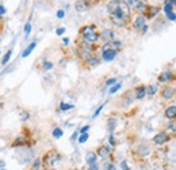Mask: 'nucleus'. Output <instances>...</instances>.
Masks as SVG:
<instances>
[{
	"mask_svg": "<svg viewBox=\"0 0 176 170\" xmlns=\"http://www.w3.org/2000/svg\"><path fill=\"white\" fill-rule=\"evenodd\" d=\"M145 95H146L145 84H140V86H137L136 89H134V98L136 99H142V98H145Z\"/></svg>",
	"mask_w": 176,
	"mask_h": 170,
	"instance_id": "4468645a",
	"label": "nucleus"
},
{
	"mask_svg": "<svg viewBox=\"0 0 176 170\" xmlns=\"http://www.w3.org/2000/svg\"><path fill=\"white\" fill-rule=\"evenodd\" d=\"M30 30H31V25H30V22H27V25L24 26V36H29V33H30Z\"/></svg>",
	"mask_w": 176,
	"mask_h": 170,
	"instance_id": "72a5a7b5",
	"label": "nucleus"
},
{
	"mask_svg": "<svg viewBox=\"0 0 176 170\" xmlns=\"http://www.w3.org/2000/svg\"><path fill=\"white\" fill-rule=\"evenodd\" d=\"M42 166V159H35L33 162V166H31V169L30 170H39V168Z\"/></svg>",
	"mask_w": 176,
	"mask_h": 170,
	"instance_id": "a878e982",
	"label": "nucleus"
},
{
	"mask_svg": "<svg viewBox=\"0 0 176 170\" xmlns=\"http://www.w3.org/2000/svg\"><path fill=\"white\" fill-rule=\"evenodd\" d=\"M26 144H27V137L19 136V137H16V139L12 141L11 146L12 147H20V146H26Z\"/></svg>",
	"mask_w": 176,
	"mask_h": 170,
	"instance_id": "aec40b11",
	"label": "nucleus"
},
{
	"mask_svg": "<svg viewBox=\"0 0 176 170\" xmlns=\"http://www.w3.org/2000/svg\"><path fill=\"white\" fill-rule=\"evenodd\" d=\"M52 68H53V64H52V63H49V61H45V63H43V65H42V70H43V71L52 70Z\"/></svg>",
	"mask_w": 176,
	"mask_h": 170,
	"instance_id": "2f4dec72",
	"label": "nucleus"
},
{
	"mask_svg": "<svg viewBox=\"0 0 176 170\" xmlns=\"http://www.w3.org/2000/svg\"><path fill=\"white\" fill-rule=\"evenodd\" d=\"M95 49H96L95 45H91V44L84 42L83 40H79L77 46H76V55L81 61H84V60H87L91 55L95 53Z\"/></svg>",
	"mask_w": 176,
	"mask_h": 170,
	"instance_id": "7ed1b4c3",
	"label": "nucleus"
},
{
	"mask_svg": "<svg viewBox=\"0 0 176 170\" xmlns=\"http://www.w3.org/2000/svg\"><path fill=\"white\" fill-rule=\"evenodd\" d=\"M164 116L165 118H168L169 121H176V106L172 105V106H168L164 112Z\"/></svg>",
	"mask_w": 176,
	"mask_h": 170,
	"instance_id": "2eb2a0df",
	"label": "nucleus"
},
{
	"mask_svg": "<svg viewBox=\"0 0 176 170\" xmlns=\"http://www.w3.org/2000/svg\"><path fill=\"white\" fill-rule=\"evenodd\" d=\"M146 26V19H145V17L144 15H137L136 18H134V21H133V29H136V30H142V27H145Z\"/></svg>",
	"mask_w": 176,
	"mask_h": 170,
	"instance_id": "9b49d317",
	"label": "nucleus"
},
{
	"mask_svg": "<svg viewBox=\"0 0 176 170\" xmlns=\"http://www.w3.org/2000/svg\"><path fill=\"white\" fill-rule=\"evenodd\" d=\"M100 64V57L96 53H94V55H91L90 57L87 59V60L83 61V67L87 68V70H91V68H95L98 67V65Z\"/></svg>",
	"mask_w": 176,
	"mask_h": 170,
	"instance_id": "423d86ee",
	"label": "nucleus"
},
{
	"mask_svg": "<svg viewBox=\"0 0 176 170\" xmlns=\"http://www.w3.org/2000/svg\"><path fill=\"white\" fill-rule=\"evenodd\" d=\"M87 2H90V3H94V2H95V0H87Z\"/></svg>",
	"mask_w": 176,
	"mask_h": 170,
	"instance_id": "864d4df0",
	"label": "nucleus"
},
{
	"mask_svg": "<svg viewBox=\"0 0 176 170\" xmlns=\"http://www.w3.org/2000/svg\"><path fill=\"white\" fill-rule=\"evenodd\" d=\"M88 170H99L98 163H95V165H91V166H88Z\"/></svg>",
	"mask_w": 176,
	"mask_h": 170,
	"instance_id": "79ce46f5",
	"label": "nucleus"
},
{
	"mask_svg": "<svg viewBox=\"0 0 176 170\" xmlns=\"http://www.w3.org/2000/svg\"><path fill=\"white\" fill-rule=\"evenodd\" d=\"M60 158H61V155L57 153L56 150H50L48 151V153L43 155V158H42V166L45 169H48L50 168V166H53L57 160H60Z\"/></svg>",
	"mask_w": 176,
	"mask_h": 170,
	"instance_id": "20e7f679",
	"label": "nucleus"
},
{
	"mask_svg": "<svg viewBox=\"0 0 176 170\" xmlns=\"http://www.w3.org/2000/svg\"><path fill=\"white\" fill-rule=\"evenodd\" d=\"M115 83H117V79H115V78H112V79H108L107 82H106V86H114Z\"/></svg>",
	"mask_w": 176,
	"mask_h": 170,
	"instance_id": "c9c22d12",
	"label": "nucleus"
},
{
	"mask_svg": "<svg viewBox=\"0 0 176 170\" xmlns=\"http://www.w3.org/2000/svg\"><path fill=\"white\" fill-rule=\"evenodd\" d=\"M62 133H64V132H62L61 128H54V129H53V137H56V139L61 137Z\"/></svg>",
	"mask_w": 176,
	"mask_h": 170,
	"instance_id": "bb28decb",
	"label": "nucleus"
},
{
	"mask_svg": "<svg viewBox=\"0 0 176 170\" xmlns=\"http://www.w3.org/2000/svg\"><path fill=\"white\" fill-rule=\"evenodd\" d=\"M121 89V83H115L114 86H111V89H110V94H114L117 93V91Z\"/></svg>",
	"mask_w": 176,
	"mask_h": 170,
	"instance_id": "c756f323",
	"label": "nucleus"
},
{
	"mask_svg": "<svg viewBox=\"0 0 176 170\" xmlns=\"http://www.w3.org/2000/svg\"><path fill=\"white\" fill-rule=\"evenodd\" d=\"M160 95H161L163 99L169 101V99H174L176 97V89L171 84H164L160 90Z\"/></svg>",
	"mask_w": 176,
	"mask_h": 170,
	"instance_id": "39448f33",
	"label": "nucleus"
},
{
	"mask_svg": "<svg viewBox=\"0 0 176 170\" xmlns=\"http://www.w3.org/2000/svg\"><path fill=\"white\" fill-rule=\"evenodd\" d=\"M11 55H12V50H7V53H6L4 56H3V59H2V64L4 65V64H7L8 61H10V59H11Z\"/></svg>",
	"mask_w": 176,
	"mask_h": 170,
	"instance_id": "393cba45",
	"label": "nucleus"
},
{
	"mask_svg": "<svg viewBox=\"0 0 176 170\" xmlns=\"http://www.w3.org/2000/svg\"><path fill=\"white\" fill-rule=\"evenodd\" d=\"M4 14H6V8L3 7L2 4H0V17H3V15H4Z\"/></svg>",
	"mask_w": 176,
	"mask_h": 170,
	"instance_id": "c03bdc74",
	"label": "nucleus"
},
{
	"mask_svg": "<svg viewBox=\"0 0 176 170\" xmlns=\"http://www.w3.org/2000/svg\"><path fill=\"white\" fill-rule=\"evenodd\" d=\"M129 6L127 0H121L119 3V8L117 12L112 15H110V21L112 22V25L117 27H126L130 23V17H131V10Z\"/></svg>",
	"mask_w": 176,
	"mask_h": 170,
	"instance_id": "f257e3e1",
	"label": "nucleus"
},
{
	"mask_svg": "<svg viewBox=\"0 0 176 170\" xmlns=\"http://www.w3.org/2000/svg\"><path fill=\"white\" fill-rule=\"evenodd\" d=\"M2 106H3V102H2V101H0V109H2Z\"/></svg>",
	"mask_w": 176,
	"mask_h": 170,
	"instance_id": "603ef678",
	"label": "nucleus"
},
{
	"mask_svg": "<svg viewBox=\"0 0 176 170\" xmlns=\"http://www.w3.org/2000/svg\"><path fill=\"white\" fill-rule=\"evenodd\" d=\"M35 46H37V42H35V41H34V42H31L30 45H29V46H27V48H26V50H24V52L22 53V56H23V57H27V56H29L30 53L33 52V49L35 48Z\"/></svg>",
	"mask_w": 176,
	"mask_h": 170,
	"instance_id": "5701e85b",
	"label": "nucleus"
},
{
	"mask_svg": "<svg viewBox=\"0 0 176 170\" xmlns=\"http://www.w3.org/2000/svg\"><path fill=\"white\" fill-rule=\"evenodd\" d=\"M105 170H115V166L112 162H107L105 163Z\"/></svg>",
	"mask_w": 176,
	"mask_h": 170,
	"instance_id": "473e14b6",
	"label": "nucleus"
},
{
	"mask_svg": "<svg viewBox=\"0 0 176 170\" xmlns=\"http://www.w3.org/2000/svg\"><path fill=\"white\" fill-rule=\"evenodd\" d=\"M56 33H57L58 36H61V34H64V33H65V29H64V27H60V29L56 30Z\"/></svg>",
	"mask_w": 176,
	"mask_h": 170,
	"instance_id": "37998d69",
	"label": "nucleus"
},
{
	"mask_svg": "<svg viewBox=\"0 0 176 170\" xmlns=\"http://www.w3.org/2000/svg\"><path fill=\"white\" fill-rule=\"evenodd\" d=\"M49 170H56V169H49Z\"/></svg>",
	"mask_w": 176,
	"mask_h": 170,
	"instance_id": "4d7b16f0",
	"label": "nucleus"
},
{
	"mask_svg": "<svg viewBox=\"0 0 176 170\" xmlns=\"http://www.w3.org/2000/svg\"><path fill=\"white\" fill-rule=\"evenodd\" d=\"M119 3H121V0H110L108 4H107V12L108 15H112L117 12V10L119 8Z\"/></svg>",
	"mask_w": 176,
	"mask_h": 170,
	"instance_id": "f3484780",
	"label": "nucleus"
},
{
	"mask_svg": "<svg viewBox=\"0 0 176 170\" xmlns=\"http://www.w3.org/2000/svg\"><path fill=\"white\" fill-rule=\"evenodd\" d=\"M103 106H105V105H100V106H99V108H98V110H96V112H95V113H94V116H92V117H94V118H95V117H98V116H99V113H100V112H102Z\"/></svg>",
	"mask_w": 176,
	"mask_h": 170,
	"instance_id": "4c0bfd02",
	"label": "nucleus"
},
{
	"mask_svg": "<svg viewBox=\"0 0 176 170\" xmlns=\"http://www.w3.org/2000/svg\"><path fill=\"white\" fill-rule=\"evenodd\" d=\"M148 3L145 2V0H141L140 3H138V4L136 6V7H134V11L137 12L138 15H144V12L146 11V8H148Z\"/></svg>",
	"mask_w": 176,
	"mask_h": 170,
	"instance_id": "6ab92c4d",
	"label": "nucleus"
},
{
	"mask_svg": "<svg viewBox=\"0 0 176 170\" xmlns=\"http://www.w3.org/2000/svg\"><path fill=\"white\" fill-rule=\"evenodd\" d=\"M6 166V162H4V159H0V169H3Z\"/></svg>",
	"mask_w": 176,
	"mask_h": 170,
	"instance_id": "de8ad7c7",
	"label": "nucleus"
},
{
	"mask_svg": "<svg viewBox=\"0 0 176 170\" xmlns=\"http://www.w3.org/2000/svg\"><path fill=\"white\" fill-rule=\"evenodd\" d=\"M160 11H161L160 6H148L146 11L144 12V17H145V19H153Z\"/></svg>",
	"mask_w": 176,
	"mask_h": 170,
	"instance_id": "1a4fd4ad",
	"label": "nucleus"
},
{
	"mask_svg": "<svg viewBox=\"0 0 176 170\" xmlns=\"http://www.w3.org/2000/svg\"><path fill=\"white\" fill-rule=\"evenodd\" d=\"M88 129H90V125H84V127L80 129V133H87Z\"/></svg>",
	"mask_w": 176,
	"mask_h": 170,
	"instance_id": "a19ab883",
	"label": "nucleus"
},
{
	"mask_svg": "<svg viewBox=\"0 0 176 170\" xmlns=\"http://www.w3.org/2000/svg\"><path fill=\"white\" fill-rule=\"evenodd\" d=\"M115 124H117V121H115V120H112V118H110V120H108V131L110 132H112L115 129Z\"/></svg>",
	"mask_w": 176,
	"mask_h": 170,
	"instance_id": "cd10ccee",
	"label": "nucleus"
},
{
	"mask_svg": "<svg viewBox=\"0 0 176 170\" xmlns=\"http://www.w3.org/2000/svg\"><path fill=\"white\" fill-rule=\"evenodd\" d=\"M100 40L105 41V44L110 42V41L115 40V33L110 29H105L103 31H100Z\"/></svg>",
	"mask_w": 176,
	"mask_h": 170,
	"instance_id": "ddd939ff",
	"label": "nucleus"
},
{
	"mask_svg": "<svg viewBox=\"0 0 176 170\" xmlns=\"http://www.w3.org/2000/svg\"><path fill=\"white\" fill-rule=\"evenodd\" d=\"M110 143H111L112 146H115V143H117L115 139H114V135H111V136H110Z\"/></svg>",
	"mask_w": 176,
	"mask_h": 170,
	"instance_id": "49530a36",
	"label": "nucleus"
},
{
	"mask_svg": "<svg viewBox=\"0 0 176 170\" xmlns=\"http://www.w3.org/2000/svg\"><path fill=\"white\" fill-rule=\"evenodd\" d=\"M137 151H138V154H140V155L145 156L146 154H149V147L145 146V144H141V146H138Z\"/></svg>",
	"mask_w": 176,
	"mask_h": 170,
	"instance_id": "b1692460",
	"label": "nucleus"
},
{
	"mask_svg": "<svg viewBox=\"0 0 176 170\" xmlns=\"http://www.w3.org/2000/svg\"><path fill=\"white\" fill-rule=\"evenodd\" d=\"M169 140H171V136H169L165 131H161L160 133H157L156 136L153 137V143L157 144V146H161V144H164Z\"/></svg>",
	"mask_w": 176,
	"mask_h": 170,
	"instance_id": "9d476101",
	"label": "nucleus"
},
{
	"mask_svg": "<svg viewBox=\"0 0 176 170\" xmlns=\"http://www.w3.org/2000/svg\"><path fill=\"white\" fill-rule=\"evenodd\" d=\"M88 140V133H80V137H79V143H86Z\"/></svg>",
	"mask_w": 176,
	"mask_h": 170,
	"instance_id": "7c9ffc66",
	"label": "nucleus"
},
{
	"mask_svg": "<svg viewBox=\"0 0 176 170\" xmlns=\"http://www.w3.org/2000/svg\"><path fill=\"white\" fill-rule=\"evenodd\" d=\"M165 4H169L172 7H176V0H164V6Z\"/></svg>",
	"mask_w": 176,
	"mask_h": 170,
	"instance_id": "e433bc0d",
	"label": "nucleus"
},
{
	"mask_svg": "<svg viewBox=\"0 0 176 170\" xmlns=\"http://www.w3.org/2000/svg\"><path fill=\"white\" fill-rule=\"evenodd\" d=\"M112 149L110 146H106V144H103V146H100L98 150H96V154H98V156L100 158H106V156H108L110 154H111Z\"/></svg>",
	"mask_w": 176,
	"mask_h": 170,
	"instance_id": "dca6fc26",
	"label": "nucleus"
},
{
	"mask_svg": "<svg viewBox=\"0 0 176 170\" xmlns=\"http://www.w3.org/2000/svg\"><path fill=\"white\" fill-rule=\"evenodd\" d=\"M3 27H4V23H3V19H2V17H0V33H2Z\"/></svg>",
	"mask_w": 176,
	"mask_h": 170,
	"instance_id": "09e8293b",
	"label": "nucleus"
},
{
	"mask_svg": "<svg viewBox=\"0 0 176 170\" xmlns=\"http://www.w3.org/2000/svg\"><path fill=\"white\" fill-rule=\"evenodd\" d=\"M64 15H65L64 10H58L57 11V18H58V19H62V18H64Z\"/></svg>",
	"mask_w": 176,
	"mask_h": 170,
	"instance_id": "58836bf2",
	"label": "nucleus"
},
{
	"mask_svg": "<svg viewBox=\"0 0 176 170\" xmlns=\"http://www.w3.org/2000/svg\"><path fill=\"white\" fill-rule=\"evenodd\" d=\"M76 136H77V132H76V133H73V136H72V140L76 139Z\"/></svg>",
	"mask_w": 176,
	"mask_h": 170,
	"instance_id": "8fccbe9b",
	"label": "nucleus"
},
{
	"mask_svg": "<svg viewBox=\"0 0 176 170\" xmlns=\"http://www.w3.org/2000/svg\"><path fill=\"white\" fill-rule=\"evenodd\" d=\"M72 108H73V105H71V103H61V105H60V110H62V112H64V110H69Z\"/></svg>",
	"mask_w": 176,
	"mask_h": 170,
	"instance_id": "c85d7f7f",
	"label": "nucleus"
},
{
	"mask_svg": "<svg viewBox=\"0 0 176 170\" xmlns=\"http://www.w3.org/2000/svg\"><path fill=\"white\" fill-rule=\"evenodd\" d=\"M117 53H118V50H115V49H110V48H106V46H103L102 48V59L105 61H112L115 59V56H117Z\"/></svg>",
	"mask_w": 176,
	"mask_h": 170,
	"instance_id": "6e6552de",
	"label": "nucleus"
},
{
	"mask_svg": "<svg viewBox=\"0 0 176 170\" xmlns=\"http://www.w3.org/2000/svg\"><path fill=\"white\" fill-rule=\"evenodd\" d=\"M91 6H92V3L87 2V0H77V2L75 3V8H76V11H79V12L88 11L91 8Z\"/></svg>",
	"mask_w": 176,
	"mask_h": 170,
	"instance_id": "f8f14e48",
	"label": "nucleus"
},
{
	"mask_svg": "<svg viewBox=\"0 0 176 170\" xmlns=\"http://www.w3.org/2000/svg\"><path fill=\"white\" fill-rule=\"evenodd\" d=\"M141 0H127V3H129V6H130V7H136V6L138 4V3H140Z\"/></svg>",
	"mask_w": 176,
	"mask_h": 170,
	"instance_id": "f704fd0d",
	"label": "nucleus"
},
{
	"mask_svg": "<svg viewBox=\"0 0 176 170\" xmlns=\"http://www.w3.org/2000/svg\"><path fill=\"white\" fill-rule=\"evenodd\" d=\"M157 80H159L160 83L168 84V83H171V82L176 80V75H175L174 71H164V72H161V74L157 76Z\"/></svg>",
	"mask_w": 176,
	"mask_h": 170,
	"instance_id": "0eeeda50",
	"label": "nucleus"
},
{
	"mask_svg": "<svg viewBox=\"0 0 176 170\" xmlns=\"http://www.w3.org/2000/svg\"><path fill=\"white\" fill-rule=\"evenodd\" d=\"M0 170H6V169H4V168H3V169H0Z\"/></svg>",
	"mask_w": 176,
	"mask_h": 170,
	"instance_id": "6e6d98bb",
	"label": "nucleus"
},
{
	"mask_svg": "<svg viewBox=\"0 0 176 170\" xmlns=\"http://www.w3.org/2000/svg\"><path fill=\"white\" fill-rule=\"evenodd\" d=\"M71 170H79V169H71Z\"/></svg>",
	"mask_w": 176,
	"mask_h": 170,
	"instance_id": "5fc2aeb1",
	"label": "nucleus"
},
{
	"mask_svg": "<svg viewBox=\"0 0 176 170\" xmlns=\"http://www.w3.org/2000/svg\"><path fill=\"white\" fill-rule=\"evenodd\" d=\"M96 159H98V154H96L95 151H88L87 155H86V162L88 163V166L95 165Z\"/></svg>",
	"mask_w": 176,
	"mask_h": 170,
	"instance_id": "a211bd4d",
	"label": "nucleus"
},
{
	"mask_svg": "<svg viewBox=\"0 0 176 170\" xmlns=\"http://www.w3.org/2000/svg\"><path fill=\"white\" fill-rule=\"evenodd\" d=\"M167 133L169 136H176V121H171L168 125H167Z\"/></svg>",
	"mask_w": 176,
	"mask_h": 170,
	"instance_id": "412c9836",
	"label": "nucleus"
},
{
	"mask_svg": "<svg viewBox=\"0 0 176 170\" xmlns=\"http://www.w3.org/2000/svg\"><path fill=\"white\" fill-rule=\"evenodd\" d=\"M121 168H122V170H130V169H129V166H127L126 160H123V162L121 163Z\"/></svg>",
	"mask_w": 176,
	"mask_h": 170,
	"instance_id": "ea45409f",
	"label": "nucleus"
},
{
	"mask_svg": "<svg viewBox=\"0 0 176 170\" xmlns=\"http://www.w3.org/2000/svg\"><path fill=\"white\" fill-rule=\"evenodd\" d=\"M168 18H169V19H172V21H176V15L174 14V12H171V14H168Z\"/></svg>",
	"mask_w": 176,
	"mask_h": 170,
	"instance_id": "a18cd8bd",
	"label": "nucleus"
},
{
	"mask_svg": "<svg viewBox=\"0 0 176 170\" xmlns=\"http://www.w3.org/2000/svg\"><path fill=\"white\" fill-rule=\"evenodd\" d=\"M156 93H157V86H156V84H149V86H146V95L153 97Z\"/></svg>",
	"mask_w": 176,
	"mask_h": 170,
	"instance_id": "4be33fe9",
	"label": "nucleus"
},
{
	"mask_svg": "<svg viewBox=\"0 0 176 170\" xmlns=\"http://www.w3.org/2000/svg\"><path fill=\"white\" fill-rule=\"evenodd\" d=\"M96 27V25H84V26L80 27L79 30V34H80L81 40L87 44H91V45H95L96 42L100 40V33Z\"/></svg>",
	"mask_w": 176,
	"mask_h": 170,
	"instance_id": "f03ea898",
	"label": "nucleus"
},
{
	"mask_svg": "<svg viewBox=\"0 0 176 170\" xmlns=\"http://www.w3.org/2000/svg\"><path fill=\"white\" fill-rule=\"evenodd\" d=\"M69 42V38H64V44H68Z\"/></svg>",
	"mask_w": 176,
	"mask_h": 170,
	"instance_id": "3c124183",
	"label": "nucleus"
}]
</instances>
